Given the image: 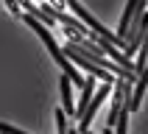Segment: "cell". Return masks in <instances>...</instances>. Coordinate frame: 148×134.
Returning <instances> with one entry per match:
<instances>
[{"instance_id": "1", "label": "cell", "mask_w": 148, "mask_h": 134, "mask_svg": "<svg viewBox=\"0 0 148 134\" xmlns=\"http://www.w3.org/2000/svg\"><path fill=\"white\" fill-rule=\"evenodd\" d=\"M64 53H67V59H70V62H73L75 67H81V70L92 73L95 78H103V81H115V73H112V70H106V67L95 64L92 59H87V56L81 53V50H78V48L73 45V42H70V45H64Z\"/></svg>"}, {"instance_id": "2", "label": "cell", "mask_w": 148, "mask_h": 134, "mask_svg": "<svg viewBox=\"0 0 148 134\" xmlns=\"http://www.w3.org/2000/svg\"><path fill=\"white\" fill-rule=\"evenodd\" d=\"M109 92H112V81H103V84L98 87V90H95V95H92V100H90V106H87V112L81 115V123H78V129H81V131H87V129H90L92 115L98 112V106L103 103V98H106Z\"/></svg>"}, {"instance_id": "3", "label": "cell", "mask_w": 148, "mask_h": 134, "mask_svg": "<svg viewBox=\"0 0 148 134\" xmlns=\"http://www.w3.org/2000/svg\"><path fill=\"white\" fill-rule=\"evenodd\" d=\"M95 90H98V81H95V75H87L84 78V84H81V98H78V103H75V115L81 117L84 112H87V106H90V100H92V95H95Z\"/></svg>"}, {"instance_id": "4", "label": "cell", "mask_w": 148, "mask_h": 134, "mask_svg": "<svg viewBox=\"0 0 148 134\" xmlns=\"http://www.w3.org/2000/svg\"><path fill=\"white\" fill-rule=\"evenodd\" d=\"M59 92H62V109H64L67 115H75V103H73V78L70 75H62L59 78ZM78 117V115H75Z\"/></svg>"}, {"instance_id": "5", "label": "cell", "mask_w": 148, "mask_h": 134, "mask_svg": "<svg viewBox=\"0 0 148 134\" xmlns=\"http://www.w3.org/2000/svg\"><path fill=\"white\" fill-rule=\"evenodd\" d=\"M123 90H126V78H120L117 87H115V100H112V112H109V120H106V131H115V126H117L120 103H123Z\"/></svg>"}, {"instance_id": "6", "label": "cell", "mask_w": 148, "mask_h": 134, "mask_svg": "<svg viewBox=\"0 0 148 134\" xmlns=\"http://www.w3.org/2000/svg\"><path fill=\"white\" fill-rule=\"evenodd\" d=\"M137 6H140V0H129L126 3V11H123V17H120V23H117V36H129V25H132V20H134V14H137Z\"/></svg>"}, {"instance_id": "7", "label": "cell", "mask_w": 148, "mask_h": 134, "mask_svg": "<svg viewBox=\"0 0 148 134\" xmlns=\"http://www.w3.org/2000/svg\"><path fill=\"white\" fill-rule=\"evenodd\" d=\"M64 109H56V129H59V134H64L67 131V120H64Z\"/></svg>"}, {"instance_id": "8", "label": "cell", "mask_w": 148, "mask_h": 134, "mask_svg": "<svg viewBox=\"0 0 148 134\" xmlns=\"http://www.w3.org/2000/svg\"><path fill=\"white\" fill-rule=\"evenodd\" d=\"M0 131H14V134H23V129H17L11 123H0Z\"/></svg>"}]
</instances>
